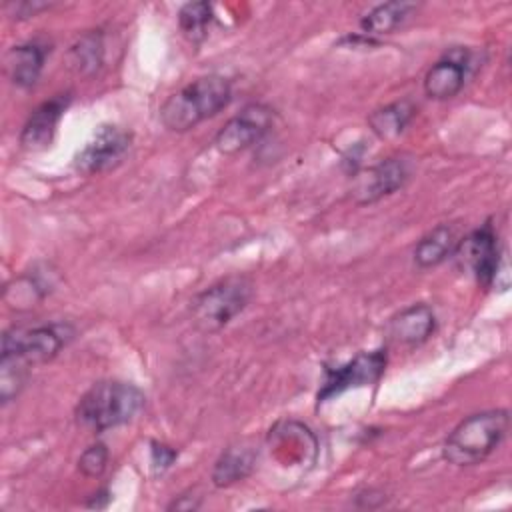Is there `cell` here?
I'll return each instance as SVG.
<instances>
[{
    "instance_id": "1",
    "label": "cell",
    "mask_w": 512,
    "mask_h": 512,
    "mask_svg": "<svg viewBox=\"0 0 512 512\" xmlns=\"http://www.w3.org/2000/svg\"><path fill=\"white\" fill-rule=\"evenodd\" d=\"M144 404L146 396L138 386L122 380H100L80 396L74 418L84 430L100 434L132 422Z\"/></svg>"
},
{
    "instance_id": "2",
    "label": "cell",
    "mask_w": 512,
    "mask_h": 512,
    "mask_svg": "<svg viewBox=\"0 0 512 512\" xmlns=\"http://www.w3.org/2000/svg\"><path fill=\"white\" fill-rule=\"evenodd\" d=\"M232 100V86L220 74L198 76L160 106V120L170 132H188L222 112Z\"/></svg>"
},
{
    "instance_id": "3",
    "label": "cell",
    "mask_w": 512,
    "mask_h": 512,
    "mask_svg": "<svg viewBox=\"0 0 512 512\" xmlns=\"http://www.w3.org/2000/svg\"><path fill=\"white\" fill-rule=\"evenodd\" d=\"M508 428L510 416L506 408L470 414L446 436L442 456L454 466H476L504 442Z\"/></svg>"
},
{
    "instance_id": "4",
    "label": "cell",
    "mask_w": 512,
    "mask_h": 512,
    "mask_svg": "<svg viewBox=\"0 0 512 512\" xmlns=\"http://www.w3.org/2000/svg\"><path fill=\"white\" fill-rule=\"evenodd\" d=\"M254 284L244 274L226 276L190 300L192 324L206 334L228 326L250 302Z\"/></svg>"
},
{
    "instance_id": "5",
    "label": "cell",
    "mask_w": 512,
    "mask_h": 512,
    "mask_svg": "<svg viewBox=\"0 0 512 512\" xmlns=\"http://www.w3.org/2000/svg\"><path fill=\"white\" fill-rule=\"evenodd\" d=\"M74 328L66 322L38 326H12L2 336L0 358L14 360L26 368L50 362L72 340Z\"/></svg>"
},
{
    "instance_id": "6",
    "label": "cell",
    "mask_w": 512,
    "mask_h": 512,
    "mask_svg": "<svg viewBox=\"0 0 512 512\" xmlns=\"http://www.w3.org/2000/svg\"><path fill=\"white\" fill-rule=\"evenodd\" d=\"M132 134L116 124H102L96 128L92 138L74 156V170L84 176L106 172L118 166L128 154Z\"/></svg>"
},
{
    "instance_id": "7",
    "label": "cell",
    "mask_w": 512,
    "mask_h": 512,
    "mask_svg": "<svg viewBox=\"0 0 512 512\" xmlns=\"http://www.w3.org/2000/svg\"><path fill=\"white\" fill-rule=\"evenodd\" d=\"M274 112L262 102L246 104L236 116H232L214 136V146L218 152L232 156L238 154L258 140L272 128Z\"/></svg>"
},
{
    "instance_id": "8",
    "label": "cell",
    "mask_w": 512,
    "mask_h": 512,
    "mask_svg": "<svg viewBox=\"0 0 512 512\" xmlns=\"http://www.w3.org/2000/svg\"><path fill=\"white\" fill-rule=\"evenodd\" d=\"M452 256H456L462 266H466L474 274L478 284L486 288L492 286L502 264L498 234L492 222L488 220L468 236L460 238Z\"/></svg>"
},
{
    "instance_id": "9",
    "label": "cell",
    "mask_w": 512,
    "mask_h": 512,
    "mask_svg": "<svg viewBox=\"0 0 512 512\" xmlns=\"http://www.w3.org/2000/svg\"><path fill=\"white\" fill-rule=\"evenodd\" d=\"M408 178L410 162L404 156H388L366 168L362 174H354L350 196L360 206L374 204L404 188Z\"/></svg>"
},
{
    "instance_id": "10",
    "label": "cell",
    "mask_w": 512,
    "mask_h": 512,
    "mask_svg": "<svg viewBox=\"0 0 512 512\" xmlns=\"http://www.w3.org/2000/svg\"><path fill=\"white\" fill-rule=\"evenodd\" d=\"M472 64V52L462 46L446 50L424 76V94L432 100H450L466 84Z\"/></svg>"
},
{
    "instance_id": "11",
    "label": "cell",
    "mask_w": 512,
    "mask_h": 512,
    "mask_svg": "<svg viewBox=\"0 0 512 512\" xmlns=\"http://www.w3.org/2000/svg\"><path fill=\"white\" fill-rule=\"evenodd\" d=\"M386 368V350H376L370 354H358L348 364L326 370V380L318 392V402L328 400L346 388L366 386L376 382Z\"/></svg>"
},
{
    "instance_id": "12",
    "label": "cell",
    "mask_w": 512,
    "mask_h": 512,
    "mask_svg": "<svg viewBox=\"0 0 512 512\" xmlns=\"http://www.w3.org/2000/svg\"><path fill=\"white\" fill-rule=\"evenodd\" d=\"M70 104V94H56L54 98L42 102L32 110L28 116L22 132H20V146L24 150H44L52 144L56 126Z\"/></svg>"
},
{
    "instance_id": "13",
    "label": "cell",
    "mask_w": 512,
    "mask_h": 512,
    "mask_svg": "<svg viewBox=\"0 0 512 512\" xmlns=\"http://www.w3.org/2000/svg\"><path fill=\"white\" fill-rule=\"evenodd\" d=\"M436 330V314L430 304L414 302L396 312L388 322V336L402 346H420Z\"/></svg>"
},
{
    "instance_id": "14",
    "label": "cell",
    "mask_w": 512,
    "mask_h": 512,
    "mask_svg": "<svg viewBox=\"0 0 512 512\" xmlns=\"http://www.w3.org/2000/svg\"><path fill=\"white\" fill-rule=\"evenodd\" d=\"M46 60V46L38 42H24L16 44L6 52L4 64H6V74L10 82L16 88H32L44 68Z\"/></svg>"
},
{
    "instance_id": "15",
    "label": "cell",
    "mask_w": 512,
    "mask_h": 512,
    "mask_svg": "<svg viewBox=\"0 0 512 512\" xmlns=\"http://www.w3.org/2000/svg\"><path fill=\"white\" fill-rule=\"evenodd\" d=\"M458 232L452 224H438L428 230L414 246L412 258L420 270L434 268L450 258L458 246Z\"/></svg>"
},
{
    "instance_id": "16",
    "label": "cell",
    "mask_w": 512,
    "mask_h": 512,
    "mask_svg": "<svg viewBox=\"0 0 512 512\" xmlns=\"http://www.w3.org/2000/svg\"><path fill=\"white\" fill-rule=\"evenodd\" d=\"M256 448L250 444L228 446L212 468V484L216 488H228L252 474L256 466Z\"/></svg>"
},
{
    "instance_id": "17",
    "label": "cell",
    "mask_w": 512,
    "mask_h": 512,
    "mask_svg": "<svg viewBox=\"0 0 512 512\" xmlns=\"http://www.w3.org/2000/svg\"><path fill=\"white\" fill-rule=\"evenodd\" d=\"M416 8L418 6L414 2H402V0L378 4L362 16V20H360L362 34H366L368 38L392 34L412 16V12Z\"/></svg>"
},
{
    "instance_id": "18",
    "label": "cell",
    "mask_w": 512,
    "mask_h": 512,
    "mask_svg": "<svg viewBox=\"0 0 512 512\" xmlns=\"http://www.w3.org/2000/svg\"><path fill=\"white\" fill-rule=\"evenodd\" d=\"M414 116H416V106L410 100H396L382 108H376L368 116V126L378 138L390 140L400 136Z\"/></svg>"
},
{
    "instance_id": "19",
    "label": "cell",
    "mask_w": 512,
    "mask_h": 512,
    "mask_svg": "<svg viewBox=\"0 0 512 512\" xmlns=\"http://www.w3.org/2000/svg\"><path fill=\"white\" fill-rule=\"evenodd\" d=\"M104 60V44L100 30L80 36L68 50V66L80 76H92Z\"/></svg>"
},
{
    "instance_id": "20",
    "label": "cell",
    "mask_w": 512,
    "mask_h": 512,
    "mask_svg": "<svg viewBox=\"0 0 512 512\" xmlns=\"http://www.w3.org/2000/svg\"><path fill=\"white\" fill-rule=\"evenodd\" d=\"M214 20V12H212V4L210 2H188L180 8L178 12V24L180 30L192 40L198 42L206 36V30L210 26V22Z\"/></svg>"
},
{
    "instance_id": "21",
    "label": "cell",
    "mask_w": 512,
    "mask_h": 512,
    "mask_svg": "<svg viewBox=\"0 0 512 512\" xmlns=\"http://www.w3.org/2000/svg\"><path fill=\"white\" fill-rule=\"evenodd\" d=\"M28 370L30 368H26V366H22L14 360L0 358V398H2V404H8L10 400H14L20 394V390L26 384Z\"/></svg>"
},
{
    "instance_id": "22",
    "label": "cell",
    "mask_w": 512,
    "mask_h": 512,
    "mask_svg": "<svg viewBox=\"0 0 512 512\" xmlns=\"http://www.w3.org/2000/svg\"><path fill=\"white\" fill-rule=\"evenodd\" d=\"M110 452L104 442H94L90 444L78 458V470L86 478H100L108 466Z\"/></svg>"
},
{
    "instance_id": "23",
    "label": "cell",
    "mask_w": 512,
    "mask_h": 512,
    "mask_svg": "<svg viewBox=\"0 0 512 512\" xmlns=\"http://www.w3.org/2000/svg\"><path fill=\"white\" fill-rule=\"evenodd\" d=\"M46 8H50V4H46V2H28V0L6 4V12L12 14V18H16V20H26L30 16H36L40 10H46Z\"/></svg>"
},
{
    "instance_id": "24",
    "label": "cell",
    "mask_w": 512,
    "mask_h": 512,
    "mask_svg": "<svg viewBox=\"0 0 512 512\" xmlns=\"http://www.w3.org/2000/svg\"><path fill=\"white\" fill-rule=\"evenodd\" d=\"M150 454H152V466L156 468V472H164L166 468H170L178 456V452L174 448L160 444V442H152Z\"/></svg>"
},
{
    "instance_id": "25",
    "label": "cell",
    "mask_w": 512,
    "mask_h": 512,
    "mask_svg": "<svg viewBox=\"0 0 512 512\" xmlns=\"http://www.w3.org/2000/svg\"><path fill=\"white\" fill-rule=\"evenodd\" d=\"M200 498L198 496H188V494H180L178 498H174L166 510H182V512H190V510H198L200 508Z\"/></svg>"
},
{
    "instance_id": "26",
    "label": "cell",
    "mask_w": 512,
    "mask_h": 512,
    "mask_svg": "<svg viewBox=\"0 0 512 512\" xmlns=\"http://www.w3.org/2000/svg\"><path fill=\"white\" fill-rule=\"evenodd\" d=\"M110 502V492L108 490H98L96 494H92V498L86 502L88 508H106Z\"/></svg>"
}]
</instances>
